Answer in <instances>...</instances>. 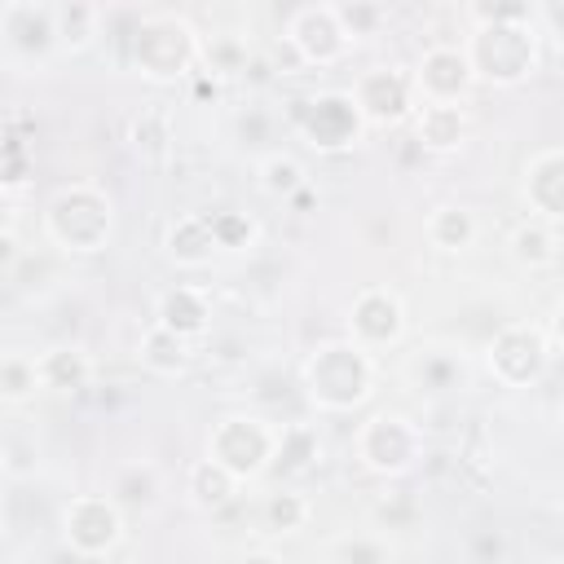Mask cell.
<instances>
[{
  "label": "cell",
  "mask_w": 564,
  "mask_h": 564,
  "mask_svg": "<svg viewBox=\"0 0 564 564\" xmlns=\"http://www.w3.org/2000/svg\"><path fill=\"white\" fill-rule=\"evenodd\" d=\"M300 379H304V392L317 410L348 414L370 397L375 361H370V348H361L352 335L348 339H326L304 357Z\"/></svg>",
  "instance_id": "cell-1"
},
{
  "label": "cell",
  "mask_w": 564,
  "mask_h": 564,
  "mask_svg": "<svg viewBox=\"0 0 564 564\" xmlns=\"http://www.w3.org/2000/svg\"><path fill=\"white\" fill-rule=\"evenodd\" d=\"M110 229H115V203L93 181H75L66 189H57L44 207V234L57 251L93 256L110 242Z\"/></svg>",
  "instance_id": "cell-2"
},
{
  "label": "cell",
  "mask_w": 564,
  "mask_h": 564,
  "mask_svg": "<svg viewBox=\"0 0 564 564\" xmlns=\"http://www.w3.org/2000/svg\"><path fill=\"white\" fill-rule=\"evenodd\" d=\"M463 48L471 57L476 79L498 84V88L524 84L538 66V35H533L529 18H520V22H476V31Z\"/></svg>",
  "instance_id": "cell-3"
},
{
  "label": "cell",
  "mask_w": 564,
  "mask_h": 564,
  "mask_svg": "<svg viewBox=\"0 0 564 564\" xmlns=\"http://www.w3.org/2000/svg\"><path fill=\"white\" fill-rule=\"evenodd\" d=\"M198 57H203V44H198L194 26L176 13L141 18L132 31V62L150 79H185V75H194Z\"/></svg>",
  "instance_id": "cell-4"
},
{
  "label": "cell",
  "mask_w": 564,
  "mask_h": 564,
  "mask_svg": "<svg viewBox=\"0 0 564 564\" xmlns=\"http://www.w3.org/2000/svg\"><path fill=\"white\" fill-rule=\"evenodd\" d=\"M123 538V507L115 494H79L62 511V542L70 560H101Z\"/></svg>",
  "instance_id": "cell-5"
},
{
  "label": "cell",
  "mask_w": 564,
  "mask_h": 564,
  "mask_svg": "<svg viewBox=\"0 0 564 564\" xmlns=\"http://www.w3.org/2000/svg\"><path fill=\"white\" fill-rule=\"evenodd\" d=\"M357 458L375 476H405L423 458V432L405 414H370L357 427Z\"/></svg>",
  "instance_id": "cell-6"
},
{
  "label": "cell",
  "mask_w": 564,
  "mask_h": 564,
  "mask_svg": "<svg viewBox=\"0 0 564 564\" xmlns=\"http://www.w3.org/2000/svg\"><path fill=\"white\" fill-rule=\"evenodd\" d=\"M273 445H278V427H269L256 414H229L207 436V454L220 458L238 480H251V476L269 471Z\"/></svg>",
  "instance_id": "cell-7"
},
{
  "label": "cell",
  "mask_w": 564,
  "mask_h": 564,
  "mask_svg": "<svg viewBox=\"0 0 564 564\" xmlns=\"http://www.w3.org/2000/svg\"><path fill=\"white\" fill-rule=\"evenodd\" d=\"M291 119H295V128H300L317 150H326V154L357 145V141H361V128H370V123L361 119L352 93H317V97H308V101H295Z\"/></svg>",
  "instance_id": "cell-8"
},
{
  "label": "cell",
  "mask_w": 564,
  "mask_h": 564,
  "mask_svg": "<svg viewBox=\"0 0 564 564\" xmlns=\"http://www.w3.org/2000/svg\"><path fill=\"white\" fill-rule=\"evenodd\" d=\"M489 375L507 388H524V383H538L546 361H551V335L538 330V326H524V322H511L502 326L494 339H489Z\"/></svg>",
  "instance_id": "cell-9"
},
{
  "label": "cell",
  "mask_w": 564,
  "mask_h": 564,
  "mask_svg": "<svg viewBox=\"0 0 564 564\" xmlns=\"http://www.w3.org/2000/svg\"><path fill=\"white\" fill-rule=\"evenodd\" d=\"M352 101H357V110L370 128H397V123L414 119V110H419L414 75H405L397 66L361 70L357 84H352Z\"/></svg>",
  "instance_id": "cell-10"
},
{
  "label": "cell",
  "mask_w": 564,
  "mask_h": 564,
  "mask_svg": "<svg viewBox=\"0 0 564 564\" xmlns=\"http://www.w3.org/2000/svg\"><path fill=\"white\" fill-rule=\"evenodd\" d=\"M286 40L300 48L304 66H335L348 53V31L335 13V4H304L295 9Z\"/></svg>",
  "instance_id": "cell-11"
},
{
  "label": "cell",
  "mask_w": 564,
  "mask_h": 564,
  "mask_svg": "<svg viewBox=\"0 0 564 564\" xmlns=\"http://www.w3.org/2000/svg\"><path fill=\"white\" fill-rule=\"evenodd\" d=\"M476 84V70H471V57L467 48H454V44H436L419 57L414 66V93L419 101H463Z\"/></svg>",
  "instance_id": "cell-12"
},
{
  "label": "cell",
  "mask_w": 564,
  "mask_h": 564,
  "mask_svg": "<svg viewBox=\"0 0 564 564\" xmlns=\"http://www.w3.org/2000/svg\"><path fill=\"white\" fill-rule=\"evenodd\" d=\"M401 330H405V308H401L397 291H388V286L357 291V300L348 308V335L361 348H370V352L375 348H388V344L401 339Z\"/></svg>",
  "instance_id": "cell-13"
},
{
  "label": "cell",
  "mask_w": 564,
  "mask_h": 564,
  "mask_svg": "<svg viewBox=\"0 0 564 564\" xmlns=\"http://www.w3.org/2000/svg\"><path fill=\"white\" fill-rule=\"evenodd\" d=\"M4 44L18 57H44L57 44V9L48 4H31V0H13L4 13Z\"/></svg>",
  "instance_id": "cell-14"
},
{
  "label": "cell",
  "mask_w": 564,
  "mask_h": 564,
  "mask_svg": "<svg viewBox=\"0 0 564 564\" xmlns=\"http://www.w3.org/2000/svg\"><path fill=\"white\" fill-rule=\"evenodd\" d=\"M524 203L533 216L564 225V150H538L524 163Z\"/></svg>",
  "instance_id": "cell-15"
},
{
  "label": "cell",
  "mask_w": 564,
  "mask_h": 564,
  "mask_svg": "<svg viewBox=\"0 0 564 564\" xmlns=\"http://www.w3.org/2000/svg\"><path fill=\"white\" fill-rule=\"evenodd\" d=\"M463 137H467L463 101H419V110H414V141L423 150L445 154V150H458Z\"/></svg>",
  "instance_id": "cell-16"
},
{
  "label": "cell",
  "mask_w": 564,
  "mask_h": 564,
  "mask_svg": "<svg viewBox=\"0 0 564 564\" xmlns=\"http://www.w3.org/2000/svg\"><path fill=\"white\" fill-rule=\"evenodd\" d=\"M207 317H212V308H207V295L198 286H167L154 304V322L172 326L185 339H198L207 330Z\"/></svg>",
  "instance_id": "cell-17"
},
{
  "label": "cell",
  "mask_w": 564,
  "mask_h": 564,
  "mask_svg": "<svg viewBox=\"0 0 564 564\" xmlns=\"http://www.w3.org/2000/svg\"><path fill=\"white\" fill-rule=\"evenodd\" d=\"M216 251H220V242H216V234H212V220H207V212L181 216V220L167 229V256H172L176 264H185V269H198V264H207Z\"/></svg>",
  "instance_id": "cell-18"
},
{
  "label": "cell",
  "mask_w": 564,
  "mask_h": 564,
  "mask_svg": "<svg viewBox=\"0 0 564 564\" xmlns=\"http://www.w3.org/2000/svg\"><path fill=\"white\" fill-rule=\"evenodd\" d=\"M40 379H44V392H79L93 379V361L84 348L57 344V348L40 352Z\"/></svg>",
  "instance_id": "cell-19"
},
{
  "label": "cell",
  "mask_w": 564,
  "mask_h": 564,
  "mask_svg": "<svg viewBox=\"0 0 564 564\" xmlns=\"http://www.w3.org/2000/svg\"><path fill=\"white\" fill-rule=\"evenodd\" d=\"M238 476L220 463V458H198L194 467H189V476H185V494H189V502L194 507H203V511H216V507H225L234 494H238Z\"/></svg>",
  "instance_id": "cell-20"
},
{
  "label": "cell",
  "mask_w": 564,
  "mask_h": 564,
  "mask_svg": "<svg viewBox=\"0 0 564 564\" xmlns=\"http://www.w3.org/2000/svg\"><path fill=\"white\" fill-rule=\"evenodd\" d=\"M423 234H427V242L436 247V251H467L471 242H476V234H480V225H476V216L467 212V207H436L432 216H427V225H423Z\"/></svg>",
  "instance_id": "cell-21"
},
{
  "label": "cell",
  "mask_w": 564,
  "mask_h": 564,
  "mask_svg": "<svg viewBox=\"0 0 564 564\" xmlns=\"http://www.w3.org/2000/svg\"><path fill=\"white\" fill-rule=\"evenodd\" d=\"M141 361H145V370H154V375H181V370L189 366V339L176 335L172 326L154 322V326L145 330V339H141Z\"/></svg>",
  "instance_id": "cell-22"
},
{
  "label": "cell",
  "mask_w": 564,
  "mask_h": 564,
  "mask_svg": "<svg viewBox=\"0 0 564 564\" xmlns=\"http://www.w3.org/2000/svg\"><path fill=\"white\" fill-rule=\"evenodd\" d=\"M313 458H317V432L308 423L278 427V445H273V463H269L273 476H300V471H308Z\"/></svg>",
  "instance_id": "cell-23"
},
{
  "label": "cell",
  "mask_w": 564,
  "mask_h": 564,
  "mask_svg": "<svg viewBox=\"0 0 564 564\" xmlns=\"http://www.w3.org/2000/svg\"><path fill=\"white\" fill-rule=\"evenodd\" d=\"M511 256H516V264H524V269H546V264L560 256L555 225L542 220V216H529V220L511 234Z\"/></svg>",
  "instance_id": "cell-24"
},
{
  "label": "cell",
  "mask_w": 564,
  "mask_h": 564,
  "mask_svg": "<svg viewBox=\"0 0 564 564\" xmlns=\"http://www.w3.org/2000/svg\"><path fill=\"white\" fill-rule=\"evenodd\" d=\"M35 392H44L40 357L4 352V361H0V401H4V405H26Z\"/></svg>",
  "instance_id": "cell-25"
},
{
  "label": "cell",
  "mask_w": 564,
  "mask_h": 564,
  "mask_svg": "<svg viewBox=\"0 0 564 564\" xmlns=\"http://www.w3.org/2000/svg\"><path fill=\"white\" fill-rule=\"evenodd\" d=\"M260 189H264L269 198L291 203L295 194H304V189H308L304 163H300V159H291V154H269V159H260Z\"/></svg>",
  "instance_id": "cell-26"
},
{
  "label": "cell",
  "mask_w": 564,
  "mask_h": 564,
  "mask_svg": "<svg viewBox=\"0 0 564 564\" xmlns=\"http://www.w3.org/2000/svg\"><path fill=\"white\" fill-rule=\"evenodd\" d=\"M110 494H115V502H119L123 511H145V507H154V498H159V471H154L150 463H132V467H123V471L115 476Z\"/></svg>",
  "instance_id": "cell-27"
},
{
  "label": "cell",
  "mask_w": 564,
  "mask_h": 564,
  "mask_svg": "<svg viewBox=\"0 0 564 564\" xmlns=\"http://www.w3.org/2000/svg\"><path fill=\"white\" fill-rule=\"evenodd\" d=\"M207 220H212V234H216L220 251H247L256 242V220L247 212L225 207V212H207Z\"/></svg>",
  "instance_id": "cell-28"
},
{
  "label": "cell",
  "mask_w": 564,
  "mask_h": 564,
  "mask_svg": "<svg viewBox=\"0 0 564 564\" xmlns=\"http://www.w3.org/2000/svg\"><path fill=\"white\" fill-rule=\"evenodd\" d=\"M97 35V13L79 0H70L66 9H57V44L66 48H84Z\"/></svg>",
  "instance_id": "cell-29"
},
{
  "label": "cell",
  "mask_w": 564,
  "mask_h": 564,
  "mask_svg": "<svg viewBox=\"0 0 564 564\" xmlns=\"http://www.w3.org/2000/svg\"><path fill=\"white\" fill-rule=\"evenodd\" d=\"M264 524H269V533H295V529H304L308 524V502L300 498V494H273L269 502H264Z\"/></svg>",
  "instance_id": "cell-30"
},
{
  "label": "cell",
  "mask_w": 564,
  "mask_h": 564,
  "mask_svg": "<svg viewBox=\"0 0 564 564\" xmlns=\"http://www.w3.org/2000/svg\"><path fill=\"white\" fill-rule=\"evenodd\" d=\"M335 13H339V22H344L348 40L375 35V31H379V22H383V13H379V4H375V0H339V4H335Z\"/></svg>",
  "instance_id": "cell-31"
},
{
  "label": "cell",
  "mask_w": 564,
  "mask_h": 564,
  "mask_svg": "<svg viewBox=\"0 0 564 564\" xmlns=\"http://www.w3.org/2000/svg\"><path fill=\"white\" fill-rule=\"evenodd\" d=\"M330 560H348V564H388L392 546L383 538H344L330 546Z\"/></svg>",
  "instance_id": "cell-32"
},
{
  "label": "cell",
  "mask_w": 564,
  "mask_h": 564,
  "mask_svg": "<svg viewBox=\"0 0 564 564\" xmlns=\"http://www.w3.org/2000/svg\"><path fill=\"white\" fill-rule=\"evenodd\" d=\"M132 145L145 154H163L167 150V115L163 110H141L132 119Z\"/></svg>",
  "instance_id": "cell-33"
},
{
  "label": "cell",
  "mask_w": 564,
  "mask_h": 564,
  "mask_svg": "<svg viewBox=\"0 0 564 564\" xmlns=\"http://www.w3.org/2000/svg\"><path fill=\"white\" fill-rule=\"evenodd\" d=\"M31 150H26V141L18 137V132H9V141H4V176H0V185H4V194H18L22 185H26V172H31Z\"/></svg>",
  "instance_id": "cell-34"
},
{
  "label": "cell",
  "mask_w": 564,
  "mask_h": 564,
  "mask_svg": "<svg viewBox=\"0 0 564 564\" xmlns=\"http://www.w3.org/2000/svg\"><path fill=\"white\" fill-rule=\"evenodd\" d=\"M480 22H520L529 18V0H476Z\"/></svg>",
  "instance_id": "cell-35"
},
{
  "label": "cell",
  "mask_w": 564,
  "mask_h": 564,
  "mask_svg": "<svg viewBox=\"0 0 564 564\" xmlns=\"http://www.w3.org/2000/svg\"><path fill=\"white\" fill-rule=\"evenodd\" d=\"M546 22H551V35H555V44L564 48V0H551V9H546Z\"/></svg>",
  "instance_id": "cell-36"
},
{
  "label": "cell",
  "mask_w": 564,
  "mask_h": 564,
  "mask_svg": "<svg viewBox=\"0 0 564 564\" xmlns=\"http://www.w3.org/2000/svg\"><path fill=\"white\" fill-rule=\"evenodd\" d=\"M546 335H551V348H560V352H564V300H560V308H555V317H551Z\"/></svg>",
  "instance_id": "cell-37"
}]
</instances>
